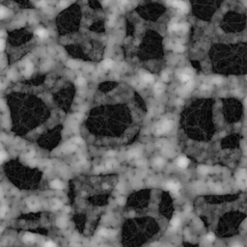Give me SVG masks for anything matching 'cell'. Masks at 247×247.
<instances>
[{
	"mask_svg": "<svg viewBox=\"0 0 247 247\" xmlns=\"http://www.w3.org/2000/svg\"><path fill=\"white\" fill-rule=\"evenodd\" d=\"M163 79H164V80H167V79H168V78H167V74L163 73Z\"/></svg>",
	"mask_w": 247,
	"mask_h": 247,
	"instance_id": "cell-28",
	"label": "cell"
},
{
	"mask_svg": "<svg viewBox=\"0 0 247 247\" xmlns=\"http://www.w3.org/2000/svg\"><path fill=\"white\" fill-rule=\"evenodd\" d=\"M187 28H188V25H187L186 23H183V24L179 25V30H181V31H183V32L187 31Z\"/></svg>",
	"mask_w": 247,
	"mask_h": 247,
	"instance_id": "cell-15",
	"label": "cell"
},
{
	"mask_svg": "<svg viewBox=\"0 0 247 247\" xmlns=\"http://www.w3.org/2000/svg\"><path fill=\"white\" fill-rule=\"evenodd\" d=\"M32 72H33V65L31 63H27L26 68H25V75L26 76H30Z\"/></svg>",
	"mask_w": 247,
	"mask_h": 247,
	"instance_id": "cell-7",
	"label": "cell"
},
{
	"mask_svg": "<svg viewBox=\"0 0 247 247\" xmlns=\"http://www.w3.org/2000/svg\"><path fill=\"white\" fill-rule=\"evenodd\" d=\"M100 234H101V236H108V235H109V232H108L107 230H105V229H104V230H101Z\"/></svg>",
	"mask_w": 247,
	"mask_h": 247,
	"instance_id": "cell-22",
	"label": "cell"
},
{
	"mask_svg": "<svg viewBox=\"0 0 247 247\" xmlns=\"http://www.w3.org/2000/svg\"><path fill=\"white\" fill-rule=\"evenodd\" d=\"M209 88H210L209 86H202V89H203V90H205V89H209Z\"/></svg>",
	"mask_w": 247,
	"mask_h": 247,
	"instance_id": "cell-29",
	"label": "cell"
},
{
	"mask_svg": "<svg viewBox=\"0 0 247 247\" xmlns=\"http://www.w3.org/2000/svg\"><path fill=\"white\" fill-rule=\"evenodd\" d=\"M143 80L145 81V82L147 83H152L154 81V77H153V75L152 74H150V73H145V74H143Z\"/></svg>",
	"mask_w": 247,
	"mask_h": 247,
	"instance_id": "cell-6",
	"label": "cell"
},
{
	"mask_svg": "<svg viewBox=\"0 0 247 247\" xmlns=\"http://www.w3.org/2000/svg\"><path fill=\"white\" fill-rule=\"evenodd\" d=\"M33 238H34V236L33 235H31V234H28L25 236V239L27 240V241H32L33 240Z\"/></svg>",
	"mask_w": 247,
	"mask_h": 247,
	"instance_id": "cell-20",
	"label": "cell"
},
{
	"mask_svg": "<svg viewBox=\"0 0 247 247\" xmlns=\"http://www.w3.org/2000/svg\"><path fill=\"white\" fill-rule=\"evenodd\" d=\"M174 49H175L176 51H178V52H182V51L184 50V47H183L182 45H176L175 47H174Z\"/></svg>",
	"mask_w": 247,
	"mask_h": 247,
	"instance_id": "cell-14",
	"label": "cell"
},
{
	"mask_svg": "<svg viewBox=\"0 0 247 247\" xmlns=\"http://www.w3.org/2000/svg\"><path fill=\"white\" fill-rule=\"evenodd\" d=\"M7 16V10L4 7H0V18H3Z\"/></svg>",
	"mask_w": 247,
	"mask_h": 247,
	"instance_id": "cell-13",
	"label": "cell"
},
{
	"mask_svg": "<svg viewBox=\"0 0 247 247\" xmlns=\"http://www.w3.org/2000/svg\"><path fill=\"white\" fill-rule=\"evenodd\" d=\"M177 164L179 165L181 168H185V167H187V165H188V159H187L186 157H184V156H181V157L177 160Z\"/></svg>",
	"mask_w": 247,
	"mask_h": 247,
	"instance_id": "cell-3",
	"label": "cell"
},
{
	"mask_svg": "<svg viewBox=\"0 0 247 247\" xmlns=\"http://www.w3.org/2000/svg\"><path fill=\"white\" fill-rule=\"evenodd\" d=\"M246 101H247V99H246Z\"/></svg>",
	"mask_w": 247,
	"mask_h": 247,
	"instance_id": "cell-31",
	"label": "cell"
},
{
	"mask_svg": "<svg viewBox=\"0 0 247 247\" xmlns=\"http://www.w3.org/2000/svg\"><path fill=\"white\" fill-rule=\"evenodd\" d=\"M76 83L79 84V85H83V84H85V80L83 78H79V79L76 80Z\"/></svg>",
	"mask_w": 247,
	"mask_h": 247,
	"instance_id": "cell-23",
	"label": "cell"
},
{
	"mask_svg": "<svg viewBox=\"0 0 247 247\" xmlns=\"http://www.w3.org/2000/svg\"><path fill=\"white\" fill-rule=\"evenodd\" d=\"M121 1H122V2H123V3H126V2H127V1H128V0H121Z\"/></svg>",
	"mask_w": 247,
	"mask_h": 247,
	"instance_id": "cell-30",
	"label": "cell"
},
{
	"mask_svg": "<svg viewBox=\"0 0 247 247\" xmlns=\"http://www.w3.org/2000/svg\"><path fill=\"white\" fill-rule=\"evenodd\" d=\"M164 90H165V85L164 84H162V83H157V84L156 85V87H155V91H156L157 94L162 93Z\"/></svg>",
	"mask_w": 247,
	"mask_h": 247,
	"instance_id": "cell-5",
	"label": "cell"
},
{
	"mask_svg": "<svg viewBox=\"0 0 247 247\" xmlns=\"http://www.w3.org/2000/svg\"><path fill=\"white\" fill-rule=\"evenodd\" d=\"M6 157H7V155H6V153H5L4 151L0 152V163H1V162H3V161L6 159Z\"/></svg>",
	"mask_w": 247,
	"mask_h": 247,
	"instance_id": "cell-16",
	"label": "cell"
},
{
	"mask_svg": "<svg viewBox=\"0 0 247 247\" xmlns=\"http://www.w3.org/2000/svg\"><path fill=\"white\" fill-rule=\"evenodd\" d=\"M179 30V24L177 22H171L169 25V31H178Z\"/></svg>",
	"mask_w": 247,
	"mask_h": 247,
	"instance_id": "cell-9",
	"label": "cell"
},
{
	"mask_svg": "<svg viewBox=\"0 0 247 247\" xmlns=\"http://www.w3.org/2000/svg\"><path fill=\"white\" fill-rule=\"evenodd\" d=\"M51 186H52L53 188H55V189H60V188H62L63 184H62V183H61L60 181L55 180V181H53V182L51 183Z\"/></svg>",
	"mask_w": 247,
	"mask_h": 247,
	"instance_id": "cell-8",
	"label": "cell"
},
{
	"mask_svg": "<svg viewBox=\"0 0 247 247\" xmlns=\"http://www.w3.org/2000/svg\"><path fill=\"white\" fill-rule=\"evenodd\" d=\"M46 1L45 0H41L39 3H38V5H39V7H44V6H46Z\"/></svg>",
	"mask_w": 247,
	"mask_h": 247,
	"instance_id": "cell-24",
	"label": "cell"
},
{
	"mask_svg": "<svg viewBox=\"0 0 247 247\" xmlns=\"http://www.w3.org/2000/svg\"><path fill=\"white\" fill-rule=\"evenodd\" d=\"M199 172L202 173V174L208 173V167H206V166H200L199 167Z\"/></svg>",
	"mask_w": 247,
	"mask_h": 247,
	"instance_id": "cell-18",
	"label": "cell"
},
{
	"mask_svg": "<svg viewBox=\"0 0 247 247\" xmlns=\"http://www.w3.org/2000/svg\"><path fill=\"white\" fill-rule=\"evenodd\" d=\"M6 211H7V209H6V207H5V206L0 207V216H1V217H3V216L5 215Z\"/></svg>",
	"mask_w": 247,
	"mask_h": 247,
	"instance_id": "cell-17",
	"label": "cell"
},
{
	"mask_svg": "<svg viewBox=\"0 0 247 247\" xmlns=\"http://www.w3.org/2000/svg\"><path fill=\"white\" fill-rule=\"evenodd\" d=\"M180 223H181V220H180L179 217H174V218L172 219V221H171V225H172V227H174V228L178 227Z\"/></svg>",
	"mask_w": 247,
	"mask_h": 247,
	"instance_id": "cell-11",
	"label": "cell"
},
{
	"mask_svg": "<svg viewBox=\"0 0 247 247\" xmlns=\"http://www.w3.org/2000/svg\"><path fill=\"white\" fill-rule=\"evenodd\" d=\"M207 239H208L209 241H213V240H214V235H213V234H209V235L207 236Z\"/></svg>",
	"mask_w": 247,
	"mask_h": 247,
	"instance_id": "cell-19",
	"label": "cell"
},
{
	"mask_svg": "<svg viewBox=\"0 0 247 247\" xmlns=\"http://www.w3.org/2000/svg\"><path fill=\"white\" fill-rule=\"evenodd\" d=\"M36 35L39 36V37L42 38V39H45V38H46V37L48 36V33H47V31H46V29H44V28H39V29L36 30Z\"/></svg>",
	"mask_w": 247,
	"mask_h": 247,
	"instance_id": "cell-4",
	"label": "cell"
},
{
	"mask_svg": "<svg viewBox=\"0 0 247 247\" xmlns=\"http://www.w3.org/2000/svg\"><path fill=\"white\" fill-rule=\"evenodd\" d=\"M180 78H181V80H182V81L186 82V81H188V80L190 79V76H189L188 74H186V73H182V74H181V76H180Z\"/></svg>",
	"mask_w": 247,
	"mask_h": 247,
	"instance_id": "cell-12",
	"label": "cell"
},
{
	"mask_svg": "<svg viewBox=\"0 0 247 247\" xmlns=\"http://www.w3.org/2000/svg\"><path fill=\"white\" fill-rule=\"evenodd\" d=\"M45 245L46 246H55V243H53V242H46Z\"/></svg>",
	"mask_w": 247,
	"mask_h": 247,
	"instance_id": "cell-25",
	"label": "cell"
},
{
	"mask_svg": "<svg viewBox=\"0 0 247 247\" xmlns=\"http://www.w3.org/2000/svg\"><path fill=\"white\" fill-rule=\"evenodd\" d=\"M4 48H5V42L2 39H0V51H2Z\"/></svg>",
	"mask_w": 247,
	"mask_h": 247,
	"instance_id": "cell-21",
	"label": "cell"
},
{
	"mask_svg": "<svg viewBox=\"0 0 247 247\" xmlns=\"http://www.w3.org/2000/svg\"><path fill=\"white\" fill-rule=\"evenodd\" d=\"M213 82L214 83H220L221 82V79H213Z\"/></svg>",
	"mask_w": 247,
	"mask_h": 247,
	"instance_id": "cell-27",
	"label": "cell"
},
{
	"mask_svg": "<svg viewBox=\"0 0 247 247\" xmlns=\"http://www.w3.org/2000/svg\"><path fill=\"white\" fill-rule=\"evenodd\" d=\"M60 4H61V5H60V6H61V7H66V6H67V4H66V2H65V1H63V2H61V3H60Z\"/></svg>",
	"mask_w": 247,
	"mask_h": 247,
	"instance_id": "cell-26",
	"label": "cell"
},
{
	"mask_svg": "<svg viewBox=\"0 0 247 247\" xmlns=\"http://www.w3.org/2000/svg\"><path fill=\"white\" fill-rule=\"evenodd\" d=\"M171 128H172V122H171V121H165L163 124H161V125L157 128L156 131H157V133L161 134V133H163L165 131L170 130Z\"/></svg>",
	"mask_w": 247,
	"mask_h": 247,
	"instance_id": "cell-1",
	"label": "cell"
},
{
	"mask_svg": "<svg viewBox=\"0 0 247 247\" xmlns=\"http://www.w3.org/2000/svg\"><path fill=\"white\" fill-rule=\"evenodd\" d=\"M166 186H167V188H168L170 191H172V192H174V193H178L179 192V190H180V185H179V183H175V182H169V183H167Z\"/></svg>",
	"mask_w": 247,
	"mask_h": 247,
	"instance_id": "cell-2",
	"label": "cell"
},
{
	"mask_svg": "<svg viewBox=\"0 0 247 247\" xmlns=\"http://www.w3.org/2000/svg\"><path fill=\"white\" fill-rule=\"evenodd\" d=\"M112 66H113V61L111 59H106L103 62V67L105 69H110V68H112Z\"/></svg>",
	"mask_w": 247,
	"mask_h": 247,
	"instance_id": "cell-10",
	"label": "cell"
}]
</instances>
